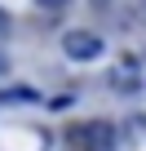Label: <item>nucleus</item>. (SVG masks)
<instances>
[{
	"label": "nucleus",
	"mask_w": 146,
	"mask_h": 151,
	"mask_svg": "<svg viewBox=\"0 0 146 151\" xmlns=\"http://www.w3.org/2000/svg\"><path fill=\"white\" fill-rule=\"evenodd\" d=\"M80 151H115V124L111 120H84L66 133Z\"/></svg>",
	"instance_id": "obj_1"
},
{
	"label": "nucleus",
	"mask_w": 146,
	"mask_h": 151,
	"mask_svg": "<svg viewBox=\"0 0 146 151\" xmlns=\"http://www.w3.org/2000/svg\"><path fill=\"white\" fill-rule=\"evenodd\" d=\"M62 49H66V58H75V62H93V58L106 53V40L98 31H66L62 36Z\"/></svg>",
	"instance_id": "obj_2"
},
{
	"label": "nucleus",
	"mask_w": 146,
	"mask_h": 151,
	"mask_svg": "<svg viewBox=\"0 0 146 151\" xmlns=\"http://www.w3.org/2000/svg\"><path fill=\"white\" fill-rule=\"evenodd\" d=\"M0 102L22 107V102H40V93H36V89H27V85H18V89H5V93H0Z\"/></svg>",
	"instance_id": "obj_3"
},
{
	"label": "nucleus",
	"mask_w": 146,
	"mask_h": 151,
	"mask_svg": "<svg viewBox=\"0 0 146 151\" xmlns=\"http://www.w3.org/2000/svg\"><path fill=\"white\" fill-rule=\"evenodd\" d=\"M71 0H36V9H44V14H58V9H66Z\"/></svg>",
	"instance_id": "obj_4"
},
{
	"label": "nucleus",
	"mask_w": 146,
	"mask_h": 151,
	"mask_svg": "<svg viewBox=\"0 0 146 151\" xmlns=\"http://www.w3.org/2000/svg\"><path fill=\"white\" fill-rule=\"evenodd\" d=\"M71 102H75V98H71V93H58V98H49V107H53V111H66Z\"/></svg>",
	"instance_id": "obj_5"
},
{
	"label": "nucleus",
	"mask_w": 146,
	"mask_h": 151,
	"mask_svg": "<svg viewBox=\"0 0 146 151\" xmlns=\"http://www.w3.org/2000/svg\"><path fill=\"white\" fill-rule=\"evenodd\" d=\"M9 27H14V18H9L5 9H0V36H9Z\"/></svg>",
	"instance_id": "obj_6"
},
{
	"label": "nucleus",
	"mask_w": 146,
	"mask_h": 151,
	"mask_svg": "<svg viewBox=\"0 0 146 151\" xmlns=\"http://www.w3.org/2000/svg\"><path fill=\"white\" fill-rule=\"evenodd\" d=\"M5 71H9V58H5V53H0V76H5Z\"/></svg>",
	"instance_id": "obj_7"
},
{
	"label": "nucleus",
	"mask_w": 146,
	"mask_h": 151,
	"mask_svg": "<svg viewBox=\"0 0 146 151\" xmlns=\"http://www.w3.org/2000/svg\"><path fill=\"white\" fill-rule=\"evenodd\" d=\"M93 5H111V0H93Z\"/></svg>",
	"instance_id": "obj_8"
}]
</instances>
